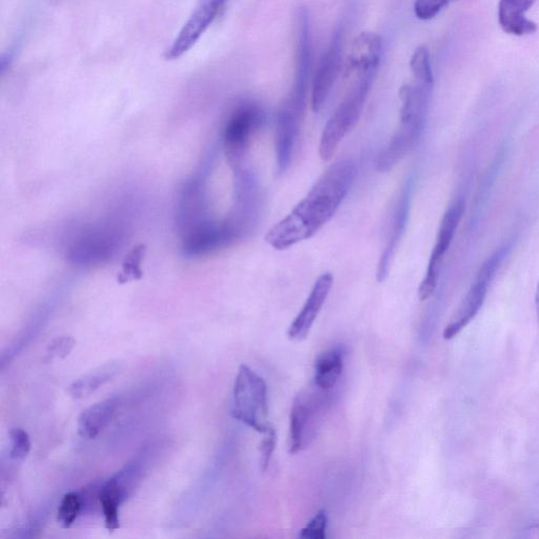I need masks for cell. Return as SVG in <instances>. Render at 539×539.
Returning <instances> with one entry per match:
<instances>
[{"label": "cell", "mask_w": 539, "mask_h": 539, "mask_svg": "<svg viewBox=\"0 0 539 539\" xmlns=\"http://www.w3.org/2000/svg\"><path fill=\"white\" fill-rule=\"evenodd\" d=\"M356 175L357 167L352 159L332 165L303 201L268 231L266 243L275 250L284 251L316 235L345 201Z\"/></svg>", "instance_id": "obj_1"}, {"label": "cell", "mask_w": 539, "mask_h": 539, "mask_svg": "<svg viewBox=\"0 0 539 539\" xmlns=\"http://www.w3.org/2000/svg\"><path fill=\"white\" fill-rule=\"evenodd\" d=\"M433 87L414 81L399 91L402 102L401 121L376 159V169L379 172L392 170L421 139L427 124Z\"/></svg>", "instance_id": "obj_2"}, {"label": "cell", "mask_w": 539, "mask_h": 539, "mask_svg": "<svg viewBox=\"0 0 539 539\" xmlns=\"http://www.w3.org/2000/svg\"><path fill=\"white\" fill-rule=\"evenodd\" d=\"M375 75H354L355 81L351 90L329 118L319 141V156L324 162H329L333 158L339 145L357 125L364 111Z\"/></svg>", "instance_id": "obj_3"}, {"label": "cell", "mask_w": 539, "mask_h": 539, "mask_svg": "<svg viewBox=\"0 0 539 539\" xmlns=\"http://www.w3.org/2000/svg\"><path fill=\"white\" fill-rule=\"evenodd\" d=\"M231 415L258 433L272 426L268 421V388L265 379L246 365L239 367L234 389Z\"/></svg>", "instance_id": "obj_4"}, {"label": "cell", "mask_w": 539, "mask_h": 539, "mask_svg": "<svg viewBox=\"0 0 539 539\" xmlns=\"http://www.w3.org/2000/svg\"><path fill=\"white\" fill-rule=\"evenodd\" d=\"M263 108L254 103L238 105L224 129V150L229 166L235 171L244 167L256 133L265 124Z\"/></svg>", "instance_id": "obj_5"}, {"label": "cell", "mask_w": 539, "mask_h": 539, "mask_svg": "<svg viewBox=\"0 0 539 539\" xmlns=\"http://www.w3.org/2000/svg\"><path fill=\"white\" fill-rule=\"evenodd\" d=\"M511 249V243H507L501 248H498V250H496L482 265L481 269H479L473 285L453 316L452 321L444 331V338L447 339V341L464 330L473 321L479 310L482 309L491 282Z\"/></svg>", "instance_id": "obj_6"}, {"label": "cell", "mask_w": 539, "mask_h": 539, "mask_svg": "<svg viewBox=\"0 0 539 539\" xmlns=\"http://www.w3.org/2000/svg\"><path fill=\"white\" fill-rule=\"evenodd\" d=\"M465 209V197H457L443 216L425 277L418 289V297L422 302L428 301L436 292L439 279L442 276L446 254L452 245L459 224L462 222Z\"/></svg>", "instance_id": "obj_7"}, {"label": "cell", "mask_w": 539, "mask_h": 539, "mask_svg": "<svg viewBox=\"0 0 539 539\" xmlns=\"http://www.w3.org/2000/svg\"><path fill=\"white\" fill-rule=\"evenodd\" d=\"M306 104L307 98L290 93L277 113L275 152L277 169L281 174L285 173L292 164Z\"/></svg>", "instance_id": "obj_8"}, {"label": "cell", "mask_w": 539, "mask_h": 539, "mask_svg": "<svg viewBox=\"0 0 539 539\" xmlns=\"http://www.w3.org/2000/svg\"><path fill=\"white\" fill-rule=\"evenodd\" d=\"M229 0H199L187 22L165 51L167 61H176L187 54L208 31L225 9Z\"/></svg>", "instance_id": "obj_9"}, {"label": "cell", "mask_w": 539, "mask_h": 539, "mask_svg": "<svg viewBox=\"0 0 539 539\" xmlns=\"http://www.w3.org/2000/svg\"><path fill=\"white\" fill-rule=\"evenodd\" d=\"M329 391L319 389L316 385L299 393L294 399L290 415V449L296 454L306 446L308 439L315 431L318 413L327 402Z\"/></svg>", "instance_id": "obj_10"}, {"label": "cell", "mask_w": 539, "mask_h": 539, "mask_svg": "<svg viewBox=\"0 0 539 539\" xmlns=\"http://www.w3.org/2000/svg\"><path fill=\"white\" fill-rule=\"evenodd\" d=\"M415 185V177L412 174L407 178L401 192L395 202L393 212L390 216L386 244L379 257L377 268V281L383 283L388 277L394 256L401 244L405 234L411 209L412 194Z\"/></svg>", "instance_id": "obj_11"}, {"label": "cell", "mask_w": 539, "mask_h": 539, "mask_svg": "<svg viewBox=\"0 0 539 539\" xmlns=\"http://www.w3.org/2000/svg\"><path fill=\"white\" fill-rule=\"evenodd\" d=\"M343 42L336 34L328 51L319 63L313 79L311 104L315 113L321 112L326 105L342 67Z\"/></svg>", "instance_id": "obj_12"}, {"label": "cell", "mask_w": 539, "mask_h": 539, "mask_svg": "<svg viewBox=\"0 0 539 539\" xmlns=\"http://www.w3.org/2000/svg\"><path fill=\"white\" fill-rule=\"evenodd\" d=\"M334 283V276L327 272L318 277L301 312L291 324L288 336L291 341L301 342L306 339L316 318L321 313Z\"/></svg>", "instance_id": "obj_13"}, {"label": "cell", "mask_w": 539, "mask_h": 539, "mask_svg": "<svg viewBox=\"0 0 539 539\" xmlns=\"http://www.w3.org/2000/svg\"><path fill=\"white\" fill-rule=\"evenodd\" d=\"M382 55L381 36L363 32L354 39L348 58V70L354 75L376 74Z\"/></svg>", "instance_id": "obj_14"}, {"label": "cell", "mask_w": 539, "mask_h": 539, "mask_svg": "<svg viewBox=\"0 0 539 539\" xmlns=\"http://www.w3.org/2000/svg\"><path fill=\"white\" fill-rule=\"evenodd\" d=\"M121 406L122 399L112 397L86 409L78 418L77 431L79 436L86 439L96 438L114 421Z\"/></svg>", "instance_id": "obj_15"}, {"label": "cell", "mask_w": 539, "mask_h": 539, "mask_svg": "<svg viewBox=\"0 0 539 539\" xmlns=\"http://www.w3.org/2000/svg\"><path fill=\"white\" fill-rule=\"evenodd\" d=\"M536 0H499L498 23L504 32L524 36L537 31V25L527 14Z\"/></svg>", "instance_id": "obj_16"}, {"label": "cell", "mask_w": 539, "mask_h": 539, "mask_svg": "<svg viewBox=\"0 0 539 539\" xmlns=\"http://www.w3.org/2000/svg\"><path fill=\"white\" fill-rule=\"evenodd\" d=\"M345 365V351L341 347L332 348L319 355L315 362L314 385L331 391L341 378Z\"/></svg>", "instance_id": "obj_17"}, {"label": "cell", "mask_w": 539, "mask_h": 539, "mask_svg": "<svg viewBox=\"0 0 539 539\" xmlns=\"http://www.w3.org/2000/svg\"><path fill=\"white\" fill-rule=\"evenodd\" d=\"M116 373L112 366H106L99 370L92 371L77 379L68 387L69 394L75 399H83L99 388L109 383Z\"/></svg>", "instance_id": "obj_18"}, {"label": "cell", "mask_w": 539, "mask_h": 539, "mask_svg": "<svg viewBox=\"0 0 539 539\" xmlns=\"http://www.w3.org/2000/svg\"><path fill=\"white\" fill-rule=\"evenodd\" d=\"M146 251V245H137L128 253L123 263V270L117 276L119 284L139 281L143 277L142 262Z\"/></svg>", "instance_id": "obj_19"}, {"label": "cell", "mask_w": 539, "mask_h": 539, "mask_svg": "<svg viewBox=\"0 0 539 539\" xmlns=\"http://www.w3.org/2000/svg\"><path fill=\"white\" fill-rule=\"evenodd\" d=\"M84 511L81 494L69 492L59 505L57 522L63 529H69L75 523L77 517Z\"/></svg>", "instance_id": "obj_20"}, {"label": "cell", "mask_w": 539, "mask_h": 539, "mask_svg": "<svg viewBox=\"0 0 539 539\" xmlns=\"http://www.w3.org/2000/svg\"><path fill=\"white\" fill-rule=\"evenodd\" d=\"M410 66L414 75V81L434 86L430 53L426 47H419L414 51Z\"/></svg>", "instance_id": "obj_21"}, {"label": "cell", "mask_w": 539, "mask_h": 539, "mask_svg": "<svg viewBox=\"0 0 539 539\" xmlns=\"http://www.w3.org/2000/svg\"><path fill=\"white\" fill-rule=\"evenodd\" d=\"M10 441V457L15 461H25L32 447L29 434L22 428H14L10 431Z\"/></svg>", "instance_id": "obj_22"}, {"label": "cell", "mask_w": 539, "mask_h": 539, "mask_svg": "<svg viewBox=\"0 0 539 539\" xmlns=\"http://www.w3.org/2000/svg\"><path fill=\"white\" fill-rule=\"evenodd\" d=\"M76 345V341L73 336H59L53 339L47 349L45 361L51 363L54 361H61L70 355Z\"/></svg>", "instance_id": "obj_23"}, {"label": "cell", "mask_w": 539, "mask_h": 539, "mask_svg": "<svg viewBox=\"0 0 539 539\" xmlns=\"http://www.w3.org/2000/svg\"><path fill=\"white\" fill-rule=\"evenodd\" d=\"M453 2L455 0H416L414 12L422 21H430Z\"/></svg>", "instance_id": "obj_24"}, {"label": "cell", "mask_w": 539, "mask_h": 539, "mask_svg": "<svg viewBox=\"0 0 539 539\" xmlns=\"http://www.w3.org/2000/svg\"><path fill=\"white\" fill-rule=\"evenodd\" d=\"M328 514L326 510H321L311 519L306 527L301 531L299 537L305 539H325L328 528Z\"/></svg>", "instance_id": "obj_25"}, {"label": "cell", "mask_w": 539, "mask_h": 539, "mask_svg": "<svg viewBox=\"0 0 539 539\" xmlns=\"http://www.w3.org/2000/svg\"><path fill=\"white\" fill-rule=\"evenodd\" d=\"M504 156L505 154L503 153L501 156L496 157L494 163L491 166L489 173H487L484 179L482 188L479 189L478 191V195L475 201V210H474V212H476L477 215H479V210L483 208V206L485 205L487 201L488 193L492 189L495 178H496V174L498 173L499 168H501V165L503 164Z\"/></svg>", "instance_id": "obj_26"}, {"label": "cell", "mask_w": 539, "mask_h": 539, "mask_svg": "<svg viewBox=\"0 0 539 539\" xmlns=\"http://www.w3.org/2000/svg\"><path fill=\"white\" fill-rule=\"evenodd\" d=\"M261 445H259V453H261V467L266 472L270 466L271 458L275 450L277 434L273 425L267 430Z\"/></svg>", "instance_id": "obj_27"}, {"label": "cell", "mask_w": 539, "mask_h": 539, "mask_svg": "<svg viewBox=\"0 0 539 539\" xmlns=\"http://www.w3.org/2000/svg\"><path fill=\"white\" fill-rule=\"evenodd\" d=\"M535 308H536V314H537V319L539 323V282H538L536 293H535Z\"/></svg>", "instance_id": "obj_28"}]
</instances>
